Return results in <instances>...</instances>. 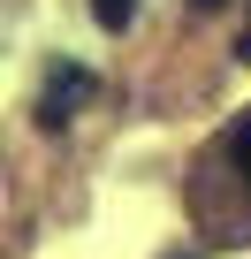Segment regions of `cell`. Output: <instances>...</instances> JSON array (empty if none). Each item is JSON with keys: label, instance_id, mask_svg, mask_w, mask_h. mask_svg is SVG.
<instances>
[{"label": "cell", "instance_id": "5", "mask_svg": "<svg viewBox=\"0 0 251 259\" xmlns=\"http://www.w3.org/2000/svg\"><path fill=\"white\" fill-rule=\"evenodd\" d=\"M190 8H198V16H213V8H221V0H190Z\"/></svg>", "mask_w": 251, "mask_h": 259}, {"label": "cell", "instance_id": "4", "mask_svg": "<svg viewBox=\"0 0 251 259\" xmlns=\"http://www.w3.org/2000/svg\"><path fill=\"white\" fill-rule=\"evenodd\" d=\"M236 54H243V61H251V23H243V38H236Z\"/></svg>", "mask_w": 251, "mask_h": 259}, {"label": "cell", "instance_id": "1", "mask_svg": "<svg viewBox=\"0 0 251 259\" xmlns=\"http://www.w3.org/2000/svg\"><path fill=\"white\" fill-rule=\"evenodd\" d=\"M91 92H99V84H91V69L54 61V76H46V92H38V130H69V122H76V107H84Z\"/></svg>", "mask_w": 251, "mask_h": 259}, {"label": "cell", "instance_id": "2", "mask_svg": "<svg viewBox=\"0 0 251 259\" xmlns=\"http://www.w3.org/2000/svg\"><path fill=\"white\" fill-rule=\"evenodd\" d=\"M228 160H236V176L251 191V114H236V130H228Z\"/></svg>", "mask_w": 251, "mask_h": 259}, {"label": "cell", "instance_id": "3", "mask_svg": "<svg viewBox=\"0 0 251 259\" xmlns=\"http://www.w3.org/2000/svg\"><path fill=\"white\" fill-rule=\"evenodd\" d=\"M130 16H137V0H91V23L99 31H130Z\"/></svg>", "mask_w": 251, "mask_h": 259}]
</instances>
